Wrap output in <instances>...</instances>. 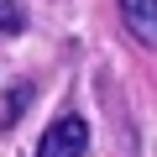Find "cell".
<instances>
[{"mask_svg":"<svg viewBox=\"0 0 157 157\" xmlns=\"http://www.w3.org/2000/svg\"><path fill=\"white\" fill-rule=\"evenodd\" d=\"M26 94H32V84H16V89L6 94V105H0V131H11V126L21 121V105H26Z\"/></svg>","mask_w":157,"mask_h":157,"instance_id":"3","label":"cell"},{"mask_svg":"<svg viewBox=\"0 0 157 157\" xmlns=\"http://www.w3.org/2000/svg\"><path fill=\"white\" fill-rule=\"evenodd\" d=\"M89 152V121L78 110H63L42 136H37V152L32 157H84Z\"/></svg>","mask_w":157,"mask_h":157,"instance_id":"1","label":"cell"},{"mask_svg":"<svg viewBox=\"0 0 157 157\" xmlns=\"http://www.w3.org/2000/svg\"><path fill=\"white\" fill-rule=\"evenodd\" d=\"M115 6H121V21H126L131 42L152 47L157 42V0H115Z\"/></svg>","mask_w":157,"mask_h":157,"instance_id":"2","label":"cell"},{"mask_svg":"<svg viewBox=\"0 0 157 157\" xmlns=\"http://www.w3.org/2000/svg\"><path fill=\"white\" fill-rule=\"evenodd\" d=\"M21 26H26L21 6H16V0H0V32H21Z\"/></svg>","mask_w":157,"mask_h":157,"instance_id":"4","label":"cell"}]
</instances>
